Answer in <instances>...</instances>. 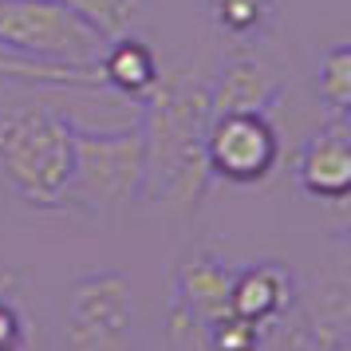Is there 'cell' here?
<instances>
[{"label":"cell","mask_w":351,"mask_h":351,"mask_svg":"<svg viewBox=\"0 0 351 351\" xmlns=\"http://www.w3.org/2000/svg\"><path fill=\"white\" fill-rule=\"evenodd\" d=\"M237 269L213 249H190L178 261L166 304V328L182 351H197L213 319L229 316V292Z\"/></svg>","instance_id":"obj_6"},{"label":"cell","mask_w":351,"mask_h":351,"mask_svg":"<svg viewBox=\"0 0 351 351\" xmlns=\"http://www.w3.org/2000/svg\"><path fill=\"white\" fill-rule=\"evenodd\" d=\"M107 36L64 0H0V51L40 64L95 67Z\"/></svg>","instance_id":"obj_4"},{"label":"cell","mask_w":351,"mask_h":351,"mask_svg":"<svg viewBox=\"0 0 351 351\" xmlns=\"http://www.w3.org/2000/svg\"><path fill=\"white\" fill-rule=\"evenodd\" d=\"M64 4L71 12H80L107 40L134 32V24L150 12V0H64Z\"/></svg>","instance_id":"obj_15"},{"label":"cell","mask_w":351,"mask_h":351,"mask_svg":"<svg viewBox=\"0 0 351 351\" xmlns=\"http://www.w3.org/2000/svg\"><path fill=\"white\" fill-rule=\"evenodd\" d=\"M0 80H20L36 87H75V91H107L99 67H67V64H40L24 56L0 51Z\"/></svg>","instance_id":"obj_13"},{"label":"cell","mask_w":351,"mask_h":351,"mask_svg":"<svg viewBox=\"0 0 351 351\" xmlns=\"http://www.w3.org/2000/svg\"><path fill=\"white\" fill-rule=\"evenodd\" d=\"M209 174L229 186H261L280 166V130L269 114H213L206 130Z\"/></svg>","instance_id":"obj_8"},{"label":"cell","mask_w":351,"mask_h":351,"mask_svg":"<svg viewBox=\"0 0 351 351\" xmlns=\"http://www.w3.org/2000/svg\"><path fill=\"white\" fill-rule=\"evenodd\" d=\"M319 99L328 103V111L335 119H348L351 111V48L348 44H335L324 51L319 60Z\"/></svg>","instance_id":"obj_16"},{"label":"cell","mask_w":351,"mask_h":351,"mask_svg":"<svg viewBox=\"0 0 351 351\" xmlns=\"http://www.w3.org/2000/svg\"><path fill=\"white\" fill-rule=\"evenodd\" d=\"M134 288L119 269L80 272L64 300L67 351H134Z\"/></svg>","instance_id":"obj_5"},{"label":"cell","mask_w":351,"mask_h":351,"mask_svg":"<svg viewBox=\"0 0 351 351\" xmlns=\"http://www.w3.org/2000/svg\"><path fill=\"white\" fill-rule=\"evenodd\" d=\"M0 178L24 206L64 209L71 178V119L44 103L0 107Z\"/></svg>","instance_id":"obj_2"},{"label":"cell","mask_w":351,"mask_h":351,"mask_svg":"<svg viewBox=\"0 0 351 351\" xmlns=\"http://www.w3.org/2000/svg\"><path fill=\"white\" fill-rule=\"evenodd\" d=\"M146 146L143 127L91 130L71 123V178H67L64 206H75L91 217H107L143 202Z\"/></svg>","instance_id":"obj_3"},{"label":"cell","mask_w":351,"mask_h":351,"mask_svg":"<svg viewBox=\"0 0 351 351\" xmlns=\"http://www.w3.org/2000/svg\"><path fill=\"white\" fill-rule=\"evenodd\" d=\"M269 339L272 335L265 332V328H256V324H249V319H241V316L229 312V316L213 319L206 328L197 351H265Z\"/></svg>","instance_id":"obj_17"},{"label":"cell","mask_w":351,"mask_h":351,"mask_svg":"<svg viewBox=\"0 0 351 351\" xmlns=\"http://www.w3.org/2000/svg\"><path fill=\"white\" fill-rule=\"evenodd\" d=\"M285 95V75L265 60L237 56L209 80V111L213 114H269Z\"/></svg>","instance_id":"obj_11"},{"label":"cell","mask_w":351,"mask_h":351,"mask_svg":"<svg viewBox=\"0 0 351 351\" xmlns=\"http://www.w3.org/2000/svg\"><path fill=\"white\" fill-rule=\"evenodd\" d=\"M143 107L146 178L143 202L186 217L202 206L209 182L206 130H209V80L190 67H162L154 87L138 99Z\"/></svg>","instance_id":"obj_1"},{"label":"cell","mask_w":351,"mask_h":351,"mask_svg":"<svg viewBox=\"0 0 351 351\" xmlns=\"http://www.w3.org/2000/svg\"><path fill=\"white\" fill-rule=\"evenodd\" d=\"M288 351H351V276L343 261L316 269L296 285L292 312L285 316Z\"/></svg>","instance_id":"obj_7"},{"label":"cell","mask_w":351,"mask_h":351,"mask_svg":"<svg viewBox=\"0 0 351 351\" xmlns=\"http://www.w3.org/2000/svg\"><path fill=\"white\" fill-rule=\"evenodd\" d=\"M28 335H32V324H28V312L20 308V300L0 296V351H24Z\"/></svg>","instance_id":"obj_18"},{"label":"cell","mask_w":351,"mask_h":351,"mask_svg":"<svg viewBox=\"0 0 351 351\" xmlns=\"http://www.w3.org/2000/svg\"><path fill=\"white\" fill-rule=\"evenodd\" d=\"M292 300H296V276L288 272V265L256 261L249 269H237V276H233L229 312L276 335L285 316L292 312Z\"/></svg>","instance_id":"obj_9"},{"label":"cell","mask_w":351,"mask_h":351,"mask_svg":"<svg viewBox=\"0 0 351 351\" xmlns=\"http://www.w3.org/2000/svg\"><path fill=\"white\" fill-rule=\"evenodd\" d=\"M296 182L308 197H319V202H343L351 193V138L343 119H332L300 146Z\"/></svg>","instance_id":"obj_10"},{"label":"cell","mask_w":351,"mask_h":351,"mask_svg":"<svg viewBox=\"0 0 351 351\" xmlns=\"http://www.w3.org/2000/svg\"><path fill=\"white\" fill-rule=\"evenodd\" d=\"M213 28L233 44H253L269 32L276 0H206Z\"/></svg>","instance_id":"obj_14"},{"label":"cell","mask_w":351,"mask_h":351,"mask_svg":"<svg viewBox=\"0 0 351 351\" xmlns=\"http://www.w3.org/2000/svg\"><path fill=\"white\" fill-rule=\"evenodd\" d=\"M0 296H16V276L0 269Z\"/></svg>","instance_id":"obj_19"},{"label":"cell","mask_w":351,"mask_h":351,"mask_svg":"<svg viewBox=\"0 0 351 351\" xmlns=\"http://www.w3.org/2000/svg\"><path fill=\"white\" fill-rule=\"evenodd\" d=\"M95 67H99V75H103L107 91H119V95L134 99V103L154 87V80H158V71H162L154 48L146 44L143 36H130V32L107 40Z\"/></svg>","instance_id":"obj_12"}]
</instances>
